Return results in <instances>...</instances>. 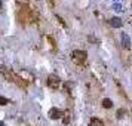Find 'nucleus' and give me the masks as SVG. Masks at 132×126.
<instances>
[{
    "label": "nucleus",
    "instance_id": "3",
    "mask_svg": "<svg viewBox=\"0 0 132 126\" xmlns=\"http://www.w3.org/2000/svg\"><path fill=\"white\" fill-rule=\"evenodd\" d=\"M122 45L125 49H129L131 48V37L128 36L126 33H122Z\"/></svg>",
    "mask_w": 132,
    "mask_h": 126
},
{
    "label": "nucleus",
    "instance_id": "2",
    "mask_svg": "<svg viewBox=\"0 0 132 126\" xmlns=\"http://www.w3.org/2000/svg\"><path fill=\"white\" fill-rule=\"evenodd\" d=\"M61 116H62V113H61V110H58V108H51L49 110V117L51 119L56 120V119H60Z\"/></svg>",
    "mask_w": 132,
    "mask_h": 126
},
{
    "label": "nucleus",
    "instance_id": "9",
    "mask_svg": "<svg viewBox=\"0 0 132 126\" xmlns=\"http://www.w3.org/2000/svg\"><path fill=\"white\" fill-rule=\"evenodd\" d=\"M125 116V110L123 108H120V110H117V119H122Z\"/></svg>",
    "mask_w": 132,
    "mask_h": 126
},
{
    "label": "nucleus",
    "instance_id": "5",
    "mask_svg": "<svg viewBox=\"0 0 132 126\" xmlns=\"http://www.w3.org/2000/svg\"><path fill=\"white\" fill-rule=\"evenodd\" d=\"M73 56H74V60H85L86 58V52H83V51H74L73 52Z\"/></svg>",
    "mask_w": 132,
    "mask_h": 126
},
{
    "label": "nucleus",
    "instance_id": "11",
    "mask_svg": "<svg viewBox=\"0 0 132 126\" xmlns=\"http://www.w3.org/2000/svg\"><path fill=\"white\" fill-rule=\"evenodd\" d=\"M0 126H5V123H3V122H0Z\"/></svg>",
    "mask_w": 132,
    "mask_h": 126
},
{
    "label": "nucleus",
    "instance_id": "13",
    "mask_svg": "<svg viewBox=\"0 0 132 126\" xmlns=\"http://www.w3.org/2000/svg\"><path fill=\"white\" fill-rule=\"evenodd\" d=\"M114 2H119V0H114Z\"/></svg>",
    "mask_w": 132,
    "mask_h": 126
},
{
    "label": "nucleus",
    "instance_id": "4",
    "mask_svg": "<svg viewBox=\"0 0 132 126\" xmlns=\"http://www.w3.org/2000/svg\"><path fill=\"white\" fill-rule=\"evenodd\" d=\"M122 24H123V22H122V19L117 18V16H114V18L110 19V25H111L113 28H120V27H122Z\"/></svg>",
    "mask_w": 132,
    "mask_h": 126
},
{
    "label": "nucleus",
    "instance_id": "8",
    "mask_svg": "<svg viewBox=\"0 0 132 126\" xmlns=\"http://www.w3.org/2000/svg\"><path fill=\"white\" fill-rule=\"evenodd\" d=\"M113 11H116V12H122L123 7H122V5H119V3H114L113 5Z\"/></svg>",
    "mask_w": 132,
    "mask_h": 126
},
{
    "label": "nucleus",
    "instance_id": "1",
    "mask_svg": "<svg viewBox=\"0 0 132 126\" xmlns=\"http://www.w3.org/2000/svg\"><path fill=\"white\" fill-rule=\"evenodd\" d=\"M48 85L51 88H56V86H60V77L58 76H55V74H51L48 77Z\"/></svg>",
    "mask_w": 132,
    "mask_h": 126
},
{
    "label": "nucleus",
    "instance_id": "10",
    "mask_svg": "<svg viewBox=\"0 0 132 126\" xmlns=\"http://www.w3.org/2000/svg\"><path fill=\"white\" fill-rule=\"evenodd\" d=\"M7 102H9V101H7L5 96H0V105H6Z\"/></svg>",
    "mask_w": 132,
    "mask_h": 126
},
{
    "label": "nucleus",
    "instance_id": "12",
    "mask_svg": "<svg viewBox=\"0 0 132 126\" xmlns=\"http://www.w3.org/2000/svg\"><path fill=\"white\" fill-rule=\"evenodd\" d=\"M0 7H2V2H0Z\"/></svg>",
    "mask_w": 132,
    "mask_h": 126
},
{
    "label": "nucleus",
    "instance_id": "7",
    "mask_svg": "<svg viewBox=\"0 0 132 126\" xmlns=\"http://www.w3.org/2000/svg\"><path fill=\"white\" fill-rule=\"evenodd\" d=\"M90 126H104V125H102V122L100 119L94 117V119H90Z\"/></svg>",
    "mask_w": 132,
    "mask_h": 126
},
{
    "label": "nucleus",
    "instance_id": "6",
    "mask_svg": "<svg viewBox=\"0 0 132 126\" xmlns=\"http://www.w3.org/2000/svg\"><path fill=\"white\" fill-rule=\"evenodd\" d=\"M102 107H104V108H111V107H113V101H111L110 98L102 99Z\"/></svg>",
    "mask_w": 132,
    "mask_h": 126
}]
</instances>
